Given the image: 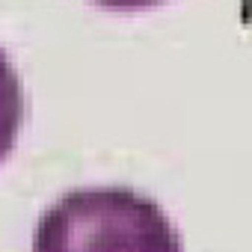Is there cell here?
Returning <instances> with one entry per match:
<instances>
[{"mask_svg": "<svg viewBox=\"0 0 252 252\" xmlns=\"http://www.w3.org/2000/svg\"><path fill=\"white\" fill-rule=\"evenodd\" d=\"M86 3H95V6H104V9H119V12H137V9L160 6L166 0H86Z\"/></svg>", "mask_w": 252, "mask_h": 252, "instance_id": "obj_3", "label": "cell"}, {"mask_svg": "<svg viewBox=\"0 0 252 252\" xmlns=\"http://www.w3.org/2000/svg\"><path fill=\"white\" fill-rule=\"evenodd\" d=\"M33 252H184L166 211L125 187H86L54 202Z\"/></svg>", "mask_w": 252, "mask_h": 252, "instance_id": "obj_1", "label": "cell"}, {"mask_svg": "<svg viewBox=\"0 0 252 252\" xmlns=\"http://www.w3.org/2000/svg\"><path fill=\"white\" fill-rule=\"evenodd\" d=\"M21 122H24L21 83H18V74L12 68V63L0 51V163L12 155L18 131H21Z\"/></svg>", "mask_w": 252, "mask_h": 252, "instance_id": "obj_2", "label": "cell"}]
</instances>
